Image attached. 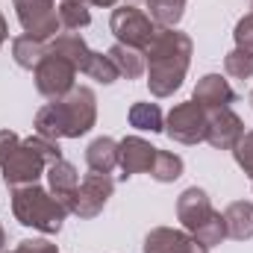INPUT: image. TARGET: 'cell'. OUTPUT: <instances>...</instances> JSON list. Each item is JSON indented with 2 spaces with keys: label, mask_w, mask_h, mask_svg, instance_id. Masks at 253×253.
<instances>
[{
  "label": "cell",
  "mask_w": 253,
  "mask_h": 253,
  "mask_svg": "<svg viewBox=\"0 0 253 253\" xmlns=\"http://www.w3.org/2000/svg\"><path fill=\"white\" fill-rule=\"evenodd\" d=\"M144 62H147V88L153 97H171L186 74L191 62V39L186 33L174 30V27H162L153 42L144 50Z\"/></svg>",
  "instance_id": "6da1fadb"
},
{
  "label": "cell",
  "mask_w": 253,
  "mask_h": 253,
  "mask_svg": "<svg viewBox=\"0 0 253 253\" xmlns=\"http://www.w3.org/2000/svg\"><path fill=\"white\" fill-rule=\"evenodd\" d=\"M97 121V97L85 85H74L65 97L42 106L36 112V135L44 138H80Z\"/></svg>",
  "instance_id": "7a4b0ae2"
},
{
  "label": "cell",
  "mask_w": 253,
  "mask_h": 253,
  "mask_svg": "<svg viewBox=\"0 0 253 253\" xmlns=\"http://www.w3.org/2000/svg\"><path fill=\"white\" fill-rule=\"evenodd\" d=\"M62 159L59 141L44 138V135H30L21 138L18 150L3 162V183L9 189H21V186H33L42 180V174H47V168L53 162Z\"/></svg>",
  "instance_id": "3957f363"
},
{
  "label": "cell",
  "mask_w": 253,
  "mask_h": 253,
  "mask_svg": "<svg viewBox=\"0 0 253 253\" xmlns=\"http://www.w3.org/2000/svg\"><path fill=\"white\" fill-rule=\"evenodd\" d=\"M12 212H15L18 224L33 227L44 236H56L62 230L65 215H68L62 200L53 197L50 189H42L39 183L12 189Z\"/></svg>",
  "instance_id": "277c9868"
},
{
  "label": "cell",
  "mask_w": 253,
  "mask_h": 253,
  "mask_svg": "<svg viewBox=\"0 0 253 253\" xmlns=\"http://www.w3.org/2000/svg\"><path fill=\"white\" fill-rule=\"evenodd\" d=\"M177 218L183 221V230L191 233L200 245L206 248H215L227 239V224H224V215L212 209L209 203V194L197 186L186 189L177 197Z\"/></svg>",
  "instance_id": "5b68a950"
},
{
  "label": "cell",
  "mask_w": 253,
  "mask_h": 253,
  "mask_svg": "<svg viewBox=\"0 0 253 253\" xmlns=\"http://www.w3.org/2000/svg\"><path fill=\"white\" fill-rule=\"evenodd\" d=\"M109 30H112V36L126 44V47H135V50H147V44L153 42V36L162 30L147 12H141L138 6H132V3H126V6H118V9H112V18H109Z\"/></svg>",
  "instance_id": "8992f818"
},
{
  "label": "cell",
  "mask_w": 253,
  "mask_h": 253,
  "mask_svg": "<svg viewBox=\"0 0 253 253\" xmlns=\"http://www.w3.org/2000/svg\"><path fill=\"white\" fill-rule=\"evenodd\" d=\"M112 191H115V180H112L109 174L91 171V174L83 177V183H80V186L74 189V194L65 200V209L74 212L77 218H94V215L103 212V206L109 203Z\"/></svg>",
  "instance_id": "52a82bcc"
},
{
  "label": "cell",
  "mask_w": 253,
  "mask_h": 253,
  "mask_svg": "<svg viewBox=\"0 0 253 253\" xmlns=\"http://www.w3.org/2000/svg\"><path fill=\"white\" fill-rule=\"evenodd\" d=\"M12 3H15L18 21H21L27 36L39 39V42H47V39H56L62 33L56 0H12Z\"/></svg>",
  "instance_id": "ba28073f"
},
{
  "label": "cell",
  "mask_w": 253,
  "mask_h": 253,
  "mask_svg": "<svg viewBox=\"0 0 253 253\" xmlns=\"http://www.w3.org/2000/svg\"><path fill=\"white\" fill-rule=\"evenodd\" d=\"M33 77H36V88H39V94H44V97H50V100H59V97H65V94L74 88L77 68L68 62L65 56L53 53V50H47L44 59L36 65Z\"/></svg>",
  "instance_id": "9c48e42d"
},
{
  "label": "cell",
  "mask_w": 253,
  "mask_h": 253,
  "mask_svg": "<svg viewBox=\"0 0 253 253\" xmlns=\"http://www.w3.org/2000/svg\"><path fill=\"white\" fill-rule=\"evenodd\" d=\"M165 132H168V138H174L180 144L206 141V109L197 106L194 100L177 103L165 118Z\"/></svg>",
  "instance_id": "30bf717a"
},
{
  "label": "cell",
  "mask_w": 253,
  "mask_h": 253,
  "mask_svg": "<svg viewBox=\"0 0 253 253\" xmlns=\"http://www.w3.org/2000/svg\"><path fill=\"white\" fill-rule=\"evenodd\" d=\"M245 135V121L230 109H209L206 112V141L218 150H233L239 144V138Z\"/></svg>",
  "instance_id": "8fae6325"
},
{
  "label": "cell",
  "mask_w": 253,
  "mask_h": 253,
  "mask_svg": "<svg viewBox=\"0 0 253 253\" xmlns=\"http://www.w3.org/2000/svg\"><path fill=\"white\" fill-rule=\"evenodd\" d=\"M141 253H209L206 245H200L191 233L174 230V227H156L144 236Z\"/></svg>",
  "instance_id": "7c38bea8"
},
{
  "label": "cell",
  "mask_w": 253,
  "mask_h": 253,
  "mask_svg": "<svg viewBox=\"0 0 253 253\" xmlns=\"http://www.w3.org/2000/svg\"><path fill=\"white\" fill-rule=\"evenodd\" d=\"M118 147H121V156H118V165H121V177H132V174H144V171H150V165H153V159H156V150L159 147H153L147 138H141V135H126L124 141H118Z\"/></svg>",
  "instance_id": "4fadbf2b"
},
{
  "label": "cell",
  "mask_w": 253,
  "mask_h": 253,
  "mask_svg": "<svg viewBox=\"0 0 253 253\" xmlns=\"http://www.w3.org/2000/svg\"><path fill=\"white\" fill-rule=\"evenodd\" d=\"M191 100L209 112V109H221V106L236 103V91L230 88V83H227L221 74H206V77L197 80Z\"/></svg>",
  "instance_id": "5bb4252c"
},
{
  "label": "cell",
  "mask_w": 253,
  "mask_h": 253,
  "mask_svg": "<svg viewBox=\"0 0 253 253\" xmlns=\"http://www.w3.org/2000/svg\"><path fill=\"white\" fill-rule=\"evenodd\" d=\"M47 50H53V53L65 56V59L74 65L80 74L85 71V65L91 62V56H94V50L85 44V39H83L80 33H59L56 39H50Z\"/></svg>",
  "instance_id": "9a60e30c"
},
{
  "label": "cell",
  "mask_w": 253,
  "mask_h": 253,
  "mask_svg": "<svg viewBox=\"0 0 253 253\" xmlns=\"http://www.w3.org/2000/svg\"><path fill=\"white\" fill-rule=\"evenodd\" d=\"M118 156H121V147L109 135H100L85 147V165L97 174H112L118 168Z\"/></svg>",
  "instance_id": "2e32d148"
},
{
  "label": "cell",
  "mask_w": 253,
  "mask_h": 253,
  "mask_svg": "<svg viewBox=\"0 0 253 253\" xmlns=\"http://www.w3.org/2000/svg\"><path fill=\"white\" fill-rule=\"evenodd\" d=\"M224 224H227V236L236 242H248L253 239V203L251 200H236L224 209Z\"/></svg>",
  "instance_id": "e0dca14e"
},
{
  "label": "cell",
  "mask_w": 253,
  "mask_h": 253,
  "mask_svg": "<svg viewBox=\"0 0 253 253\" xmlns=\"http://www.w3.org/2000/svg\"><path fill=\"white\" fill-rule=\"evenodd\" d=\"M112 65L118 68V77H126V80H138L144 71H147V62H144V53L135 50V47H126L121 42H115L106 53Z\"/></svg>",
  "instance_id": "ac0fdd59"
},
{
  "label": "cell",
  "mask_w": 253,
  "mask_h": 253,
  "mask_svg": "<svg viewBox=\"0 0 253 253\" xmlns=\"http://www.w3.org/2000/svg\"><path fill=\"white\" fill-rule=\"evenodd\" d=\"M47 186H50V194L59 197L65 203V200L74 194V189L80 186V174H77V168H74L71 162L59 159V162H53V165L47 168Z\"/></svg>",
  "instance_id": "d6986e66"
},
{
  "label": "cell",
  "mask_w": 253,
  "mask_h": 253,
  "mask_svg": "<svg viewBox=\"0 0 253 253\" xmlns=\"http://www.w3.org/2000/svg\"><path fill=\"white\" fill-rule=\"evenodd\" d=\"M44 53H47L44 42H39V39H33L27 33L18 36V39H12V59L24 71H36V65L44 59Z\"/></svg>",
  "instance_id": "ffe728a7"
},
{
  "label": "cell",
  "mask_w": 253,
  "mask_h": 253,
  "mask_svg": "<svg viewBox=\"0 0 253 253\" xmlns=\"http://www.w3.org/2000/svg\"><path fill=\"white\" fill-rule=\"evenodd\" d=\"M129 126L144 132H165V115L156 103H132L129 106Z\"/></svg>",
  "instance_id": "44dd1931"
},
{
  "label": "cell",
  "mask_w": 253,
  "mask_h": 253,
  "mask_svg": "<svg viewBox=\"0 0 253 253\" xmlns=\"http://www.w3.org/2000/svg\"><path fill=\"white\" fill-rule=\"evenodd\" d=\"M56 12H59L62 33H77V30H83V27H88V24H91L88 3H83V0H59Z\"/></svg>",
  "instance_id": "7402d4cb"
},
{
  "label": "cell",
  "mask_w": 253,
  "mask_h": 253,
  "mask_svg": "<svg viewBox=\"0 0 253 253\" xmlns=\"http://www.w3.org/2000/svg\"><path fill=\"white\" fill-rule=\"evenodd\" d=\"M183 159L177 156V153H171V150H156V159H153V165H150V177L156 180V183H174V180H180L183 177Z\"/></svg>",
  "instance_id": "603a6c76"
},
{
  "label": "cell",
  "mask_w": 253,
  "mask_h": 253,
  "mask_svg": "<svg viewBox=\"0 0 253 253\" xmlns=\"http://www.w3.org/2000/svg\"><path fill=\"white\" fill-rule=\"evenodd\" d=\"M144 3L159 27H177L186 12V0H144Z\"/></svg>",
  "instance_id": "cb8c5ba5"
},
{
  "label": "cell",
  "mask_w": 253,
  "mask_h": 253,
  "mask_svg": "<svg viewBox=\"0 0 253 253\" xmlns=\"http://www.w3.org/2000/svg\"><path fill=\"white\" fill-rule=\"evenodd\" d=\"M224 71L230 77H236V80H251L253 77V53L251 50H242V47L230 50L224 56Z\"/></svg>",
  "instance_id": "d4e9b609"
},
{
  "label": "cell",
  "mask_w": 253,
  "mask_h": 253,
  "mask_svg": "<svg viewBox=\"0 0 253 253\" xmlns=\"http://www.w3.org/2000/svg\"><path fill=\"white\" fill-rule=\"evenodd\" d=\"M85 77H91L94 83H103V85H112L115 80H118V68L112 65L109 56H103V53H94L91 56V62L85 65V71H83Z\"/></svg>",
  "instance_id": "484cf974"
},
{
  "label": "cell",
  "mask_w": 253,
  "mask_h": 253,
  "mask_svg": "<svg viewBox=\"0 0 253 253\" xmlns=\"http://www.w3.org/2000/svg\"><path fill=\"white\" fill-rule=\"evenodd\" d=\"M233 156H236L239 168L251 177V183H253V129H251V132H245V135L239 138V144L233 147Z\"/></svg>",
  "instance_id": "4316f807"
},
{
  "label": "cell",
  "mask_w": 253,
  "mask_h": 253,
  "mask_svg": "<svg viewBox=\"0 0 253 253\" xmlns=\"http://www.w3.org/2000/svg\"><path fill=\"white\" fill-rule=\"evenodd\" d=\"M233 39H236V47H242V50H251L253 53V12H248L239 24H236V30H233Z\"/></svg>",
  "instance_id": "83f0119b"
},
{
  "label": "cell",
  "mask_w": 253,
  "mask_h": 253,
  "mask_svg": "<svg viewBox=\"0 0 253 253\" xmlns=\"http://www.w3.org/2000/svg\"><path fill=\"white\" fill-rule=\"evenodd\" d=\"M18 144H21L18 132H12V129H0V168H3V162L18 150Z\"/></svg>",
  "instance_id": "f1b7e54d"
},
{
  "label": "cell",
  "mask_w": 253,
  "mask_h": 253,
  "mask_svg": "<svg viewBox=\"0 0 253 253\" xmlns=\"http://www.w3.org/2000/svg\"><path fill=\"white\" fill-rule=\"evenodd\" d=\"M18 251L21 253H59V248L47 239H24L18 242Z\"/></svg>",
  "instance_id": "f546056e"
},
{
  "label": "cell",
  "mask_w": 253,
  "mask_h": 253,
  "mask_svg": "<svg viewBox=\"0 0 253 253\" xmlns=\"http://www.w3.org/2000/svg\"><path fill=\"white\" fill-rule=\"evenodd\" d=\"M6 39H9V24H6V18H3V12H0V47H3Z\"/></svg>",
  "instance_id": "4dcf8cb0"
},
{
  "label": "cell",
  "mask_w": 253,
  "mask_h": 253,
  "mask_svg": "<svg viewBox=\"0 0 253 253\" xmlns=\"http://www.w3.org/2000/svg\"><path fill=\"white\" fill-rule=\"evenodd\" d=\"M88 6H103V9H112V6H118V0H85Z\"/></svg>",
  "instance_id": "1f68e13d"
},
{
  "label": "cell",
  "mask_w": 253,
  "mask_h": 253,
  "mask_svg": "<svg viewBox=\"0 0 253 253\" xmlns=\"http://www.w3.org/2000/svg\"><path fill=\"white\" fill-rule=\"evenodd\" d=\"M3 248H6V230H3V224H0V253H3Z\"/></svg>",
  "instance_id": "d6a6232c"
},
{
  "label": "cell",
  "mask_w": 253,
  "mask_h": 253,
  "mask_svg": "<svg viewBox=\"0 0 253 253\" xmlns=\"http://www.w3.org/2000/svg\"><path fill=\"white\" fill-rule=\"evenodd\" d=\"M251 103H253V91H251Z\"/></svg>",
  "instance_id": "836d02e7"
},
{
  "label": "cell",
  "mask_w": 253,
  "mask_h": 253,
  "mask_svg": "<svg viewBox=\"0 0 253 253\" xmlns=\"http://www.w3.org/2000/svg\"><path fill=\"white\" fill-rule=\"evenodd\" d=\"M12 253H21V251H12Z\"/></svg>",
  "instance_id": "e575fe53"
},
{
  "label": "cell",
  "mask_w": 253,
  "mask_h": 253,
  "mask_svg": "<svg viewBox=\"0 0 253 253\" xmlns=\"http://www.w3.org/2000/svg\"><path fill=\"white\" fill-rule=\"evenodd\" d=\"M251 9H253V0H251Z\"/></svg>",
  "instance_id": "d590c367"
},
{
  "label": "cell",
  "mask_w": 253,
  "mask_h": 253,
  "mask_svg": "<svg viewBox=\"0 0 253 253\" xmlns=\"http://www.w3.org/2000/svg\"><path fill=\"white\" fill-rule=\"evenodd\" d=\"M83 3H85V0H83Z\"/></svg>",
  "instance_id": "8d00e7d4"
}]
</instances>
